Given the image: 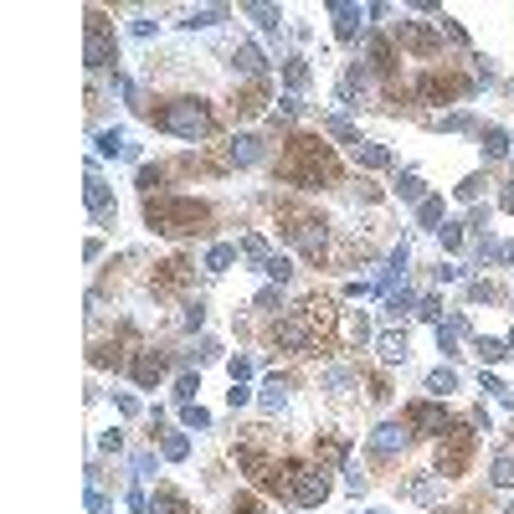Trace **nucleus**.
Here are the masks:
<instances>
[{
    "mask_svg": "<svg viewBox=\"0 0 514 514\" xmlns=\"http://www.w3.org/2000/svg\"><path fill=\"white\" fill-rule=\"evenodd\" d=\"M283 175L288 180H335L340 175V165H335V155L324 150L319 139H293L288 144V165H283Z\"/></svg>",
    "mask_w": 514,
    "mask_h": 514,
    "instance_id": "nucleus-1",
    "label": "nucleus"
},
{
    "mask_svg": "<svg viewBox=\"0 0 514 514\" xmlns=\"http://www.w3.org/2000/svg\"><path fill=\"white\" fill-rule=\"evenodd\" d=\"M201 222H206V211L196 201H150V227L155 232L180 237V232H196Z\"/></svg>",
    "mask_w": 514,
    "mask_h": 514,
    "instance_id": "nucleus-2",
    "label": "nucleus"
},
{
    "mask_svg": "<svg viewBox=\"0 0 514 514\" xmlns=\"http://www.w3.org/2000/svg\"><path fill=\"white\" fill-rule=\"evenodd\" d=\"M155 119H160V129H170V134H186V139L211 134V114H206L201 103H165Z\"/></svg>",
    "mask_w": 514,
    "mask_h": 514,
    "instance_id": "nucleus-3",
    "label": "nucleus"
},
{
    "mask_svg": "<svg viewBox=\"0 0 514 514\" xmlns=\"http://www.w3.org/2000/svg\"><path fill=\"white\" fill-rule=\"evenodd\" d=\"M288 237L299 242V247H304L309 257H319V252H324V222H314V216H293Z\"/></svg>",
    "mask_w": 514,
    "mask_h": 514,
    "instance_id": "nucleus-4",
    "label": "nucleus"
},
{
    "mask_svg": "<svg viewBox=\"0 0 514 514\" xmlns=\"http://www.w3.org/2000/svg\"><path fill=\"white\" fill-rule=\"evenodd\" d=\"M324 494H329L324 473L319 468H299V479H293V499H299V504H319Z\"/></svg>",
    "mask_w": 514,
    "mask_h": 514,
    "instance_id": "nucleus-5",
    "label": "nucleus"
},
{
    "mask_svg": "<svg viewBox=\"0 0 514 514\" xmlns=\"http://www.w3.org/2000/svg\"><path fill=\"white\" fill-rule=\"evenodd\" d=\"M108 52H114V42H108V31H103V16L93 11L88 16V67H103Z\"/></svg>",
    "mask_w": 514,
    "mask_h": 514,
    "instance_id": "nucleus-6",
    "label": "nucleus"
},
{
    "mask_svg": "<svg viewBox=\"0 0 514 514\" xmlns=\"http://www.w3.org/2000/svg\"><path fill=\"white\" fill-rule=\"evenodd\" d=\"M407 422H412L417 432H443L448 417H443V407H432V401H417V407L407 412Z\"/></svg>",
    "mask_w": 514,
    "mask_h": 514,
    "instance_id": "nucleus-7",
    "label": "nucleus"
},
{
    "mask_svg": "<svg viewBox=\"0 0 514 514\" xmlns=\"http://www.w3.org/2000/svg\"><path fill=\"white\" fill-rule=\"evenodd\" d=\"M134 376H139V386H155V381L165 376V360H160V355H144V360L134 365Z\"/></svg>",
    "mask_w": 514,
    "mask_h": 514,
    "instance_id": "nucleus-8",
    "label": "nucleus"
},
{
    "mask_svg": "<svg viewBox=\"0 0 514 514\" xmlns=\"http://www.w3.org/2000/svg\"><path fill=\"white\" fill-rule=\"evenodd\" d=\"M401 42L417 47V52H432V31H422V26H401Z\"/></svg>",
    "mask_w": 514,
    "mask_h": 514,
    "instance_id": "nucleus-9",
    "label": "nucleus"
},
{
    "mask_svg": "<svg viewBox=\"0 0 514 514\" xmlns=\"http://www.w3.org/2000/svg\"><path fill=\"white\" fill-rule=\"evenodd\" d=\"M494 484H499V489H509V484H514V453H504V458L494 463Z\"/></svg>",
    "mask_w": 514,
    "mask_h": 514,
    "instance_id": "nucleus-10",
    "label": "nucleus"
},
{
    "mask_svg": "<svg viewBox=\"0 0 514 514\" xmlns=\"http://www.w3.org/2000/svg\"><path fill=\"white\" fill-rule=\"evenodd\" d=\"M268 273H273V278H278V283H283V278H288V273H293V268H288V263H283V257H273V263H268Z\"/></svg>",
    "mask_w": 514,
    "mask_h": 514,
    "instance_id": "nucleus-11",
    "label": "nucleus"
}]
</instances>
